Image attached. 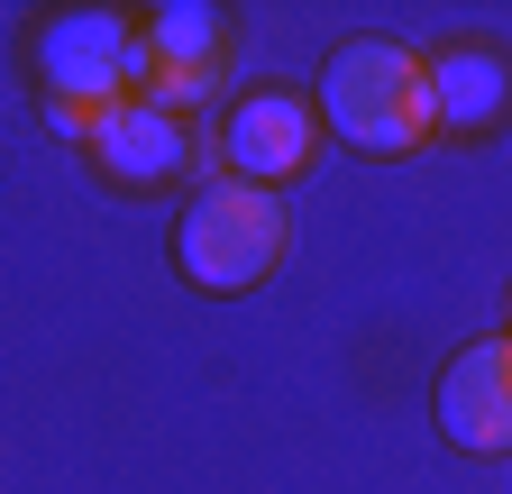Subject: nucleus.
Wrapping results in <instances>:
<instances>
[{
	"label": "nucleus",
	"mask_w": 512,
	"mask_h": 494,
	"mask_svg": "<svg viewBox=\"0 0 512 494\" xmlns=\"http://www.w3.org/2000/svg\"><path fill=\"white\" fill-rule=\"evenodd\" d=\"M320 129L348 138L357 156H412L421 138H439V101H430V55L394 46V37H348L320 65Z\"/></svg>",
	"instance_id": "obj_1"
},
{
	"label": "nucleus",
	"mask_w": 512,
	"mask_h": 494,
	"mask_svg": "<svg viewBox=\"0 0 512 494\" xmlns=\"http://www.w3.org/2000/svg\"><path fill=\"white\" fill-rule=\"evenodd\" d=\"M284 266V202L256 183H202L174 220V275L192 293H256Z\"/></svg>",
	"instance_id": "obj_2"
},
{
	"label": "nucleus",
	"mask_w": 512,
	"mask_h": 494,
	"mask_svg": "<svg viewBox=\"0 0 512 494\" xmlns=\"http://www.w3.org/2000/svg\"><path fill=\"white\" fill-rule=\"evenodd\" d=\"M28 65L46 83V101L110 110V101H128V92L147 83V37L128 28L119 10H55L28 37Z\"/></svg>",
	"instance_id": "obj_3"
},
{
	"label": "nucleus",
	"mask_w": 512,
	"mask_h": 494,
	"mask_svg": "<svg viewBox=\"0 0 512 494\" xmlns=\"http://www.w3.org/2000/svg\"><path fill=\"white\" fill-rule=\"evenodd\" d=\"M320 147V110L302 92H247L220 110V174L229 183H256V193H275L293 183Z\"/></svg>",
	"instance_id": "obj_4"
},
{
	"label": "nucleus",
	"mask_w": 512,
	"mask_h": 494,
	"mask_svg": "<svg viewBox=\"0 0 512 494\" xmlns=\"http://www.w3.org/2000/svg\"><path fill=\"white\" fill-rule=\"evenodd\" d=\"M430 412H439V440L467 449V458H503L512 449V339H476L439 366L430 385Z\"/></svg>",
	"instance_id": "obj_5"
},
{
	"label": "nucleus",
	"mask_w": 512,
	"mask_h": 494,
	"mask_svg": "<svg viewBox=\"0 0 512 494\" xmlns=\"http://www.w3.org/2000/svg\"><path fill=\"white\" fill-rule=\"evenodd\" d=\"M183 156H192L183 110H165V101H147V92L110 101V110H101V129H92V165H101L110 183H128V193H147V183H174V174H183Z\"/></svg>",
	"instance_id": "obj_6"
},
{
	"label": "nucleus",
	"mask_w": 512,
	"mask_h": 494,
	"mask_svg": "<svg viewBox=\"0 0 512 494\" xmlns=\"http://www.w3.org/2000/svg\"><path fill=\"white\" fill-rule=\"evenodd\" d=\"M430 101H439V129H494L512 110V55L494 37H448L430 55Z\"/></svg>",
	"instance_id": "obj_7"
},
{
	"label": "nucleus",
	"mask_w": 512,
	"mask_h": 494,
	"mask_svg": "<svg viewBox=\"0 0 512 494\" xmlns=\"http://www.w3.org/2000/svg\"><path fill=\"white\" fill-rule=\"evenodd\" d=\"M503 312H512V302H503ZM503 339H512V330H503Z\"/></svg>",
	"instance_id": "obj_8"
}]
</instances>
